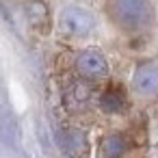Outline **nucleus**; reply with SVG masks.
Wrapping results in <instances>:
<instances>
[{"label":"nucleus","instance_id":"obj_1","mask_svg":"<svg viewBox=\"0 0 158 158\" xmlns=\"http://www.w3.org/2000/svg\"><path fill=\"white\" fill-rule=\"evenodd\" d=\"M106 9L113 24L128 33L145 31L154 22L152 0H108Z\"/></svg>","mask_w":158,"mask_h":158},{"label":"nucleus","instance_id":"obj_2","mask_svg":"<svg viewBox=\"0 0 158 158\" xmlns=\"http://www.w3.org/2000/svg\"><path fill=\"white\" fill-rule=\"evenodd\" d=\"M59 26L63 33L72 35V37H85L93 31L95 22H93V15L82 9V7H67L61 18H59Z\"/></svg>","mask_w":158,"mask_h":158},{"label":"nucleus","instance_id":"obj_3","mask_svg":"<svg viewBox=\"0 0 158 158\" xmlns=\"http://www.w3.org/2000/svg\"><path fill=\"white\" fill-rule=\"evenodd\" d=\"M76 69H78V74L85 80H102L108 74L106 59L98 50H85V52H80L78 59H76Z\"/></svg>","mask_w":158,"mask_h":158},{"label":"nucleus","instance_id":"obj_4","mask_svg":"<svg viewBox=\"0 0 158 158\" xmlns=\"http://www.w3.org/2000/svg\"><path fill=\"white\" fill-rule=\"evenodd\" d=\"M132 87L143 98L158 95V63H143L134 74Z\"/></svg>","mask_w":158,"mask_h":158},{"label":"nucleus","instance_id":"obj_5","mask_svg":"<svg viewBox=\"0 0 158 158\" xmlns=\"http://www.w3.org/2000/svg\"><path fill=\"white\" fill-rule=\"evenodd\" d=\"M100 106L106 113H123L128 106V95L121 85H108L100 95Z\"/></svg>","mask_w":158,"mask_h":158},{"label":"nucleus","instance_id":"obj_6","mask_svg":"<svg viewBox=\"0 0 158 158\" xmlns=\"http://www.w3.org/2000/svg\"><path fill=\"white\" fill-rule=\"evenodd\" d=\"M126 149H128V141H126L123 134H110V136L104 139V152H106L110 158L121 156Z\"/></svg>","mask_w":158,"mask_h":158}]
</instances>
